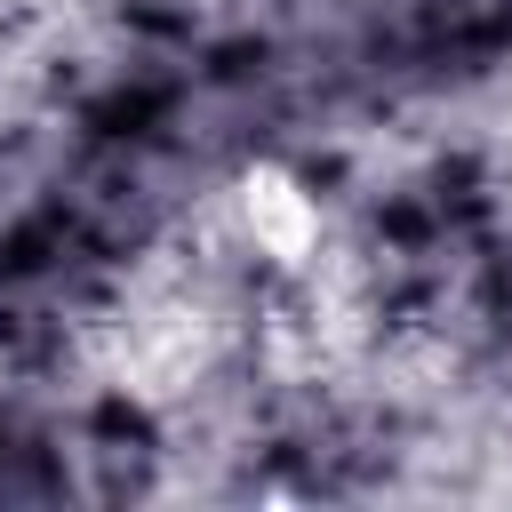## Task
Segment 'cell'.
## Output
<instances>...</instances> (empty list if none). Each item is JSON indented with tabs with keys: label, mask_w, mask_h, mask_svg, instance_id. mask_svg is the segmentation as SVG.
<instances>
[{
	"label": "cell",
	"mask_w": 512,
	"mask_h": 512,
	"mask_svg": "<svg viewBox=\"0 0 512 512\" xmlns=\"http://www.w3.org/2000/svg\"><path fill=\"white\" fill-rule=\"evenodd\" d=\"M232 208H240V232L256 240V256H272L280 272L312 264V248H320V200H312L280 160L240 168V176H232Z\"/></svg>",
	"instance_id": "6da1fadb"
},
{
	"label": "cell",
	"mask_w": 512,
	"mask_h": 512,
	"mask_svg": "<svg viewBox=\"0 0 512 512\" xmlns=\"http://www.w3.org/2000/svg\"><path fill=\"white\" fill-rule=\"evenodd\" d=\"M200 336L184 328V320H144L136 336H128V352H120V376H128V392H144V400H168V392H184L192 376H200Z\"/></svg>",
	"instance_id": "7a4b0ae2"
}]
</instances>
